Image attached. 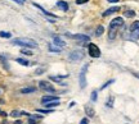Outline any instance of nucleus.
<instances>
[{"label":"nucleus","mask_w":139,"mask_h":124,"mask_svg":"<svg viewBox=\"0 0 139 124\" xmlns=\"http://www.w3.org/2000/svg\"><path fill=\"white\" fill-rule=\"evenodd\" d=\"M119 10H120V8H119V6H112V8L107 9L102 15H103V17H107V15H109V14H112V13H116V12H119Z\"/></svg>","instance_id":"nucleus-12"},{"label":"nucleus","mask_w":139,"mask_h":124,"mask_svg":"<svg viewBox=\"0 0 139 124\" xmlns=\"http://www.w3.org/2000/svg\"><path fill=\"white\" fill-rule=\"evenodd\" d=\"M139 30V21H135V22H133L131 23V26H130V31H137Z\"/></svg>","instance_id":"nucleus-20"},{"label":"nucleus","mask_w":139,"mask_h":124,"mask_svg":"<svg viewBox=\"0 0 139 124\" xmlns=\"http://www.w3.org/2000/svg\"><path fill=\"white\" fill-rule=\"evenodd\" d=\"M119 0H108V3H117Z\"/></svg>","instance_id":"nucleus-35"},{"label":"nucleus","mask_w":139,"mask_h":124,"mask_svg":"<svg viewBox=\"0 0 139 124\" xmlns=\"http://www.w3.org/2000/svg\"><path fill=\"white\" fill-rule=\"evenodd\" d=\"M122 26H124V18H121V17H116L109 23V28H119V27H122Z\"/></svg>","instance_id":"nucleus-6"},{"label":"nucleus","mask_w":139,"mask_h":124,"mask_svg":"<svg viewBox=\"0 0 139 124\" xmlns=\"http://www.w3.org/2000/svg\"><path fill=\"white\" fill-rule=\"evenodd\" d=\"M39 87H40L41 90L46 91V92H52V93L55 92L54 87H53L52 85H49V82H45V81H40V82H39Z\"/></svg>","instance_id":"nucleus-5"},{"label":"nucleus","mask_w":139,"mask_h":124,"mask_svg":"<svg viewBox=\"0 0 139 124\" xmlns=\"http://www.w3.org/2000/svg\"><path fill=\"white\" fill-rule=\"evenodd\" d=\"M36 91V88L35 87H27V88H22L19 92L21 93H23V95H26V93H32Z\"/></svg>","instance_id":"nucleus-17"},{"label":"nucleus","mask_w":139,"mask_h":124,"mask_svg":"<svg viewBox=\"0 0 139 124\" xmlns=\"http://www.w3.org/2000/svg\"><path fill=\"white\" fill-rule=\"evenodd\" d=\"M45 70H46V68H44V67H43V68H37V69H36V72H35V74H36V76H40V74H41V73H44Z\"/></svg>","instance_id":"nucleus-27"},{"label":"nucleus","mask_w":139,"mask_h":124,"mask_svg":"<svg viewBox=\"0 0 139 124\" xmlns=\"http://www.w3.org/2000/svg\"><path fill=\"white\" fill-rule=\"evenodd\" d=\"M113 82H115V79H111V81H108V82H106V83H104L103 86L101 87V90H104L106 87H108V86H109V85H112Z\"/></svg>","instance_id":"nucleus-30"},{"label":"nucleus","mask_w":139,"mask_h":124,"mask_svg":"<svg viewBox=\"0 0 139 124\" xmlns=\"http://www.w3.org/2000/svg\"><path fill=\"white\" fill-rule=\"evenodd\" d=\"M88 123H89L88 118H84V119H81V122H80V124H88Z\"/></svg>","instance_id":"nucleus-33"},{"label":"nucleus","mask_w":139,"mask_h":124,"mask_svg":"<svg viewBox=\"0 0 139 124\" xmlns=\"http://www.w3.org/2000/svg\"><path fill=\"white\" fill-rule=\"evenodd\" d=\"M13 45H19V46H27V47H36L37 44L36 41L32 40V38H25V37H19V38H14L12 41Z\"/></svg>","instance_id":"nucleus-1"},{"label":"nucleus","mask_w":139,"mask_h":124,"mask_svg":"<svg viewBox=\"0 0 139 124\" xmlns=\"http://www.w3.org/2000/svg\"><path fill=\"white\" fill-rule=\"evenodd\" d=\"M21 53H22L23 55H29V56H30V55H32V51H31V50H29V49H22V51H21Z\"/></svg>","instance_id":"nucleus-28"},{"label":"nucleus","mask_w":139,"mask_h":124,"mask_svg":"<svg viewBox=\"0 0 139 124\" xmlns=\"http://www.w3.org/2000/svg\"><path fill=\"white\" fill-rule=\"evenodd\" d=\"M97 97H98V96H97V91H93V93H92V100H93V101H97Z\"/></svg>","instance_id":"nucleus-31"},{"label":"nucleus","mask_w":139,"mask_h":124,"mask_svg":"<svg viewBox=\"0 0 139 124\" xmlns=\"http://www.w3.org/2000/svg\"><path fill=\"white\" fill-rule=\"evenodd\" d=\"M113 101H115V97H113V96H109L108 100H107V102H106L107 108H112V106H113Z\"/></svg>","instance_id":"nucleus-22"},{"label":"nucleus","mask_w":139,"mask_h":124,"mask_svg":"<svg viewBox=\"0 0 139 124\" xmlns=\"http://www.w3.org/2000/svg\"><path fill=\"white\" fill-rule=\"evenodd\" d=\"M103 33H104V27L103 26H98V27L95 28V36H97V37H101Z\"/></svg>","instance_id":"nucleus-15"},{"label":"nucleus","mask_w":139,"mask_h":124,"mask_svg":"<svg viewBox=\"0 0 139 124\" xmlns=\"http://www.w3.org/2000/svg\"><path fill=\"white\" fill-rule=\"evenodd\" d=\"M84 109H85V114H86L89 118H93V117L95 115V110H94L90 105H85V108H84Z\"/></svg>","instance_id":"nucleus-9"},{"label":"nucleus","mask_w":139,"mask_h":124,"mask_svg":"<svg viewBox=\"0 0 139 124\" xmlns=\"http://www.w3.org/2000/svg\"><path fill=\"white\" fill-rule=\"evenodd\" d=\"M66 36L73 38V40H79V41H85V42L90 41V37H89V36H86V35H81V33H79V35H70V33H66Z\"/></svg>","instance_id":"nucleus-7"},{"label":"nucleus","mask_w":139,"mask_h":124,"mask_svg":"<svg viewBox=\"0 0 139 124\" xmlns=\"http://www.w3.org/2000/svg\"><path fill=\"white\" fill-rule=\"evenodd\" d=\"M68 58H70V60H72V62H79V60H81V59L84 58V53L80 51V50L72 51L68 55Z\"/></svg>","instance_id":"nucleus-4"},{"label":"nucleus","mask_w":139,"mask_h":124,"mask_svg":"<svg viewBox=\"0 0 139 124\" xmlns=\"http://www.w3.org/2000/svg\"><path fill=\"white\" fill-rule=\"evenodd\" d=\"M36 111H37V113H43V114H48V113H52L53 110H52V109H45V110H43V109H37Z\"/></svg>","instance_id":"nucleus-29"},{"label":"nucleus","mask_w":139,"mask_h":124,"mask_svg":"<svg viewBox=\"0 0 139 124\" xmlns=\"http://www.w3.org/2000/svg\"><path fill=\"white\" fill-rule=\"evenodd\" d=\"M0 37H3V38H10V37H12V33H10V32L0 31Z\"/></svg>","instance_id":"nucleus-23"},{"label":"nucleus","mask_w":139,"mask_h":124,"mask_svg":"<svg viewBox=\"0 0 139 124\" xmlns=\"http://www.w3.org/2000/svg\"><path fill=\"white\" fill-rule=\"evenodd\" d=\"M16 62L19 63V64H22V65H25V67H29V65H31V63L29 62V60H26V59H22V58H17V59H16Z\"/></svg>","instance_id":"nucleus-18"},{"label":"nucleus","mask_w":139,"mask_h":124,"mask_svg":"<svg viewBox=\"0 0 139 124\" xmlns=\"http://www.w3.org/2000/svg\"><path fill=\"white\" fill-rule=\"evenodd\" d=\"M68 77V74H65V76H52V77H49L52 81H54V82H61L62 79H65V78H67Z\"/></svg>","instance_id":"nucleus-14"},{"label":"nucleus","mask_w":139,"mask_h":124,"mask_svg":"<svg viewBox=\"0 0 139 124\" xmlns=\"http://www.w3.org/2000/svg\"><path fill=\"white\" fill-rule=\"evenodd\" d=\"M124 14H125V17H128V18H133V17H135V12H134V10H126Z\"/></svg>","instance_id":"nucleus-24"},{"label":"nucleus","mask_w":139,"mask_h":124,"mask_svg":"<svg viewBox=\"0 0 139 124\" xmlns=\"http://www.w3.org/2000/svg\"><path fill=\"white\" fill-rule=\"evenodd\" d=\"M88 68H89V65L85 64V65L81 68L80 74H79V83H80V88H81V90H84V88L86 87V72H88Z\"/></svg>","instance_id":"nucleus-2"},{"label":"nucleus","mask_w":139,"mask_h":124,"mask_svg":"<svg viewBox=\"0 0 139 124\" xmlns=\"http://www.w3.org/2000/svg\"><path fill=\"white\" fill-rule=\"evenodd\" d=\"M135 77H138V78H139V74H135Z\"/></svg>","instance_id":"nucleus-36"},{"label":"nucleus","mask_w":139,"mask_h":124,"mask_svg":"<svg viewBox=\"0 0 139 124\" xmlns=\"http://www.w3.org/2000/svg\"><path fill=\"white\" fill-rule=\"evenodd\" d=\"M57 6H58L59 9L65 10V12L68 9V4H67L66 1H63V0H59V1H57Z\"/></svg>","instance_id":"nucleus-13"},{"label":"nucleus","mask_w":139,"mask_h":124,"mask_svg":"<svg viewBox=\"0 0 139 124\" xmlns=\"http://www.w3.org/2000/svg\"><path fill=\"white\" fill-rule=\"evenodd\" d=\"M88 1H89V0H76V4L80 5V4H85V3H88Z\"/></svg>","instance_id":"nucleus-32"},{"label":"nucleus","mask_w":139,"mask_h":124,"mask_svg":"<svg viewBox=\"0 0 139 124\" xmlns=\"http://www.w3.org/2000/svg\"><path fill=\"white\" fill-rule=\"evenodd\" d=\"M75 105H76V104H75V102H71V104H70V105H68V108H73V106H75Z\"/></svg>","instance_id":"nucleus-34"},{"label":"nucleus","mask_w":139,"mask_h":124,"mask_svg":"<svg viewBox=\"0 0 139 124\" xmlns=\"http://www.w3.org/2000/svg\"><path fill=\"white\" fill-rule=\"evenodd\" d=\"M131 38H133V40H138L139 38V30L131 32Z\"/></svg>","instance_id":"nucleus-26"},{"label":"nucleus","mask_w":139,"mask_h":124,"mask_svg":"<svg viewBox=\"0 0 139 124\" xmlns=\"http://www.w3.org/2000/svg\"><path fill=\"white\" fill-rule=\"evenodd\" d=\"M54 100H59L57 96H53V95H49V96H44L41 98V102L43 104H46V102H50V101H54Z\"/></svg>","instance_id":"nucleus-10"},{"label":"nucleus","mask_w":139,"mask_h":124,"mask_svg":"<svg viewBox=\"0 0 139 124\" xmlns=\"http://www.w3.org/2000/svg\"><path fill=\"white\" fill-rule=\"evenodd\" d=\"M53 41H54V45H57V47H65L66 46V42L61 38V37H58V36H54V38H53Z\"/></svg>","instance_id":"nucleus-8"},{"label":"nucleus","mask_w":139,"mask_h":124,"mask_svg":"<svg viewBox=\"0 0 139 124\" xmlns=\"http://www.w3.org/2000/svg\"><path fill=\"white\" fill-rule=\"evenodd\" d=\"M34 5L36 6V8H37V9H39V10H41V12H43V14H45V15H52L53 18H55V15H54V14H52V13H48V12H46L44 8H41V6H40V5H37L36 3H34Z\"/></svg>","instance_id":"nucleus-16"},{"label":"nucleus","mask_w":139,"mask_h":124,"mask_svg":"<svg viewBox=\"0 0 139 124\" xmlns=\"http://www.w3.org/2000/svg\"><path fill=\"white\" fill-rule=\"evenodd\" d=\"M22 1H25V0H22Z\"/></svg>","instance_id":"nucleus-37"},{"label":"nucleus","mask_w":139,"mask_h":124,"mask_svg":"<svg viewBox=\"0 0 139 124\" xmlns=\"http://www.w3.org/2000/svg\"><path fill=\"white\" fill-rule=\"evenodd\" d=\"M59 102H61V100H54V101H50V102L44 104V106H45L46 109H53V108L58 106V105H59Z\"/></svg>","instance_id":"nucleus-11"},{"label":"nucleus","mask_w":139,"mask_h":124,"mask_svg":"<svg viewBox=\"0 0 139 124\" xmlns=\"http://www.w3.org/2000/svg\"><path fill=\"white\" fill-rule=\"evenodd\" d=\"M21 115H22V111H19V110H13L10 113V117H13V118H18Z\"/></svg>","instance_id":"nucleus-25"},{"label":"nucleus","mask_w":139,"mask_h":124,"mask_svg":"<svg viewBox=\"0 0 139 124\" xmlns=\"http://www.w3.org/2000/svg\"><path fill=\"white\" fill-rule=\"evenodd\" d=\"M116 33H117V28H109L108 38H109V40H113V38L116 37Z\"/></svg>","instance_id":"nucleus-19"},{"label":"nucleus","mask_w":139,"mask_h":124,"mask_svg":"<svg viewBox=\"0 0 139 124\" xmlns=\"http://www.w3.org/2000/svg\"><path fill=\"white\" fill-rule=\"evenodd\" d=\"M88 51H89V55H90L92 58H99V56H101V49H99L95 44H89Z\"/></svg>","instance_id":"nucleus-3"},{"label":"nucleus","mask_w":139,"mask_h":124,"mask_svg":"<svg viewBox=\"0 0 139 124\" xmlns=\"http://www.w3.org/2000/svg\"><path fill=\"white\" fill-rule=\"evenodd\" d=\"M49 50L53 51V53H61V51H62L61 47H54V44H50V45H49Z\"/></svg>","instance_id":"nucleus-21"}]
</instances>
